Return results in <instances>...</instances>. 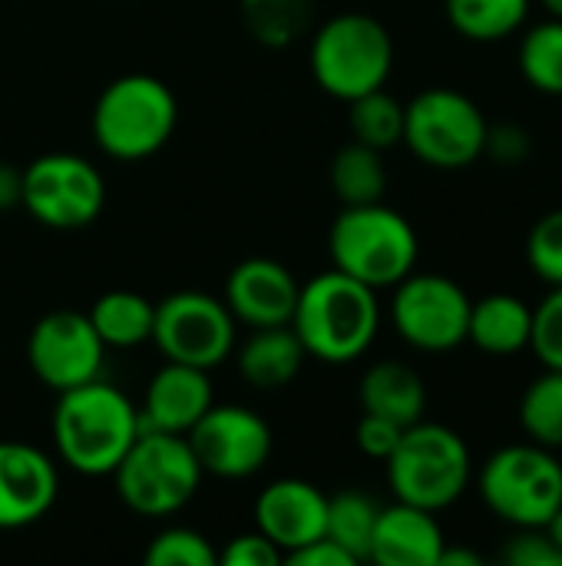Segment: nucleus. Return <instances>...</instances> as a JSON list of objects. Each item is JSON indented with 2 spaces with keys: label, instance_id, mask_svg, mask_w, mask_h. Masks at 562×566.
Wrapping results in <instances>:
<instances>
[{
  "label": "nucleus",
  "instance_id": "nucleus-1",
  "mask_svg": "<svg viewBox=\"0 0 562 566\" xmlns=\"http://www.w3.org/2000/svg\"><path fill=\"white\" fill-rule=\"evenodd\" d=\"M139 431V408L126 391L103 378L60 391L53 408L56 458L83 478L113 474Z\"/></svg>",
  "mask_w": 562,
  "mask_h": 566
},
{
  "label": "nucleus",
  "instance_id": "nucleus-2",
  "mask_svg": "<svg viewBox=\"0 0 562 566\" xmlns=\"http://www.w3.org/2000/svg\"><path fill=\"white\" fill-rule=\"evenodd\" d=\"M291 328L308 358L348 365L368 355L381 328L378 292L338 269L308 279L298 292Z\"/></svg>",
  "mask_w": 562,
  "mask_h": 566
},
{
  "label": "nucleus",
  "instance_id": "nucleus-3",
  "mask_svg": "<svg viewBox=\"0 0 562 566\" xmlns=\"http://www.w3.org/2000/svg\"><path fill=\"white\" fill-rule=\"evenodd\" d=\"M176 123L179 103L169 83L152 73H126L106 83L96 96L89 129L106 156L139 163L172 139Z\"/></svg>",
  "mask_w": 562,
  "mask_h": 566
},
{
  "label": "nucleus",
  "instance_id": "nucleus-4",
  "mask_svg": "<svg viewBox=\"0 0 562 566\" xmlns=\"http://www.w3.org/2000/svg\"><path fill=\"white\" fill-rule=\"evenodd\" d=\"M331 262L338 272L371 285L394 289L417 269L421 242L407 216L381 202L344 206L328 232Z\"/></svg>",
  "mask_w": 562,
  "mask_h": 566
},
{
  "label": "nucleus",
  "instance_id": "nucleus-5",
  "mask_svg": "<svg viewBox=\"0 0 562 566\" xmlns=\"http://www.w3.org/2000/svg\"><path fill=\"white\" fill-rule=\"evenodd\" d=\"M308 66L328 96L351 103L388 83L394 70V40L371 13H335L311 33Z\"/></svg>",
  "mask_w": 562,
  "mask_h": 566
},
{
  "label": "nucleus",
  "instance_id": "nucleus-6",
  "mask_svg": "<svg viewBox=\"0 0 562 566\" xmlns=\"http://www.w3.org/2000/svg\"><path fill=\"white\" fill-rule=\"evenodd\" d=\"M384 468H388V484H391L394 501H404L434 514L457 504L474 478L467 441L454 428L434 424L424 418L404 428Z\"/></svg>",
  "mask_w": 562,
  "mask_h": 566
},
{
  "label": "nucleus",
  "instance_id": "nucleus-7",
  "mask_svg": "<svg viewBox=\"0 0 562 566\" xmlns=\"http://www.w3.org/2000/svg\"><path fill=\"white\" fill-rule=\"evenodd\" d=\"M202 478V464L185 434L146 428L113 471L119 501L149 521L179 514L199 494Z\"/></svg>",
  "mask_w": 562,
  "mask_h": 566
},
{
  "label": "nucleus",
  "instance_id": "nucleus-8",
  "mask_svg": "<svg viewBox=\"0 0 562 566\" xmlns=\"http://www.w3.org/2000/svg\"><path fill=\"white\" fill-rule=\"evenodd\" d=\"M480 501L503 524L517 527H547L562 507L560 458L537 444H507L494 451L477 474Z\"/></svg>",
  "mask_w": 562,
  "mask_h": 566
},
{
  "label": "nucleus",
  "instance_id": "nucleus-9",
  "mask_svg": "<svg viewBox=\"0 0 562 566\" xmlns=\"http://www.w3.org/2000/svg\"><path fill=\"white\" fill-rule=\"evenodd\" d=\"M484 109L460 90L431 86L404 103V146L434 169H464L484 156Z\"/></svg>",
  "mask_w": 562,
  "mask_h": 566
},
{
  "label": "nucleus",
  "instance_id": "nucleus-10",
  "mask_svg": "<svg viewBox=\"0 0 562 566\" xmlns=\"http://www.w3.org/2000/svg\"><path fill=\"white\" fill-rule=\"evenodd\" d=\"M149 342L166 355V361L212 371L235 355L238 322L225 298L209 292H172L156 302Z\"/></svg>",
  "mask_w": 562,
  "mask_h": 566
},
{
  "label": "nucleus",
  "instance_id": "nucleus-11",
  "mask_svg": "<svg viewBox=\"0 0 562 566\" xmlns=\"http://www.w3.org/2000/svg\"><path fill=\"white\" fill-rule=\"evenodd\" d=\"M20 206L46 229H86L106 206V179L76 153H43L23 166Z\"/></svg>",
  "mask_w": 562,
  "mask_h": 566
},
{
  "label": "nucleus",
  "instance_id": "nucleus-12",
  "mask_svg": "<svg viewBox=\"0 0 562 566\" xmlns=\"http://www.w3.org/2000/svg\"><path fill=\"white\" fill-rule=\"evenodd\" d=\"M470 295L447 275L411 272L394 285L391 322L397 335L417 352H454L467 342Z\"/></svg>",
  "mask_w": 562,
  "mask_h": 566
},
{
  "label": "nucleus",
  "instance_id": "nucleus-13",
  "mask_svg": "<svg viewBox=\"0 0 562 566\" xmlns=\"http://www.w3.org/2000/svg\"><path fill=\"white\" fill-rule=\"evenodd\" d=\"M106 345L86 312L56 308L43 315L26 338V365L50 391H70L99 378Z\"/></svg>",
  "mask_w": 562,
  "mask_h": 566
},
{
  "label": "nucleus",
  "instance_id": "nucleus-14",
  "mask_svg": "<svg viewBox=\"0 0 562 566\" xmlns=\"http://www.w3.org/2000/svg\"><path fill=\"white\" fill-rule=\"evenodd\" d=\"M185 438L202 464V474L222 481L258 474L275 448L272 424L242 405H212Z\"/></svg>",
  "mask_w": 562,
  "mask_h": 566
},
{
  "label": "nucleus",
  "instance_id": "nucleus-15",
  "mask_svg": "<svg viewBox=\"0 0 562 566\" xmlns=\"http://www.w3.org/2000/svg\"><path fill=\"white\" fill-rule=\"evenodd\" d=\"M60 474L46 451L23 441H0V531H20L50 514Z\"/></svg>",
  "mask_w": 562,
  "mask_h": 566
},
{
  "label": "nucleus",
  "instance_id": "nucleus-16",
  "mask_svg": "<svg viewBox=\"0 0 562 566\" xmlns=\"http://www.w3.org/2000/svg\"><path fill=\"white\" fill-rule=\"evenodd\" d=\"M298 292L301 282L291 275V269L268 255L242 259L225 279V305L235 322L248 328L291 325Z\"/></svg>",
  "mask_w": 562,
  "mask_h": 566
},
{
  "label": "nucleus",
  "instance_id": "nucleus-17",
  "mask_svg": "<svg viewBox=\"0 0 562 566\" xmlns=\"http://www.w3.org/2000/svg\"><path fill=\"white\" fill-rule=\"evenodd\" d=\"M328 494L301 478L272 481L255 501V527L288 557L291 551L325 537Z\"/></svg>",
  "mask_w": 562,
  "mask_h": 566
},
{
  "label": "nucleus",
  "instance_id": "nucleus-18",
  "mask_svg": "<svg viewBox=\"0 0 562 566\" xmlns=\"http://www.w3.org/2000/svg\"><path fill=\"white\" fill-rule=\"evenodd\" d=\"M215 405L212 381L205 368L166 361L146 385L139 424L146 431L189 434L192 424Z\"/></svg>",
  "mask_w": 562,
  "mask_h": 566
},
{
  "label": "nucleus",
  "instance_id": "nucleus-19",
  "mask_svg": "<svg viewBox=\"0 0 562 566\" xmlns=\"http://www.w3.org/2000/svg\"><path fill=\"white\" fill-rule=\"evenodd\" d=\"M444 547L447 537L434 511L394 501L378 514L368 560L378 566H437Z\"/></svg>",
  "mask_w": 562,
  "mask_h": 566
},
{
  "label": "nucleus",
  "instance_id": "nucleus-20",
  "mask_svg": "<svg viewBox=\"0 0 562 566\" xmlns=\"http://www.w3.org/2000/svg\"><path fill=\"white\" fill-rule=\"evenodd\" d=\"M530 328H533V308L510 292H494L470 302L467 342L484 355L510 358L530 348Z\"/></svg>",
  "mask_w": 562,
  "mask_h": 566
},
{
  "label": "nucleus",
  "instance_id": "nucleus-21",
  "mask_svg": "<svg viewBox=\"0 0 562 566\" xmlns=\"http://www.w3.org/2000/svg\"><path fill=\"white\" fill-rule=\"evenodd\" d=\"M242 378L258 391H278L291 385L305 365V348L291 325L252 328V335L235 352Z\"/></svg>",
  "mask_w": 562,
  "mask_h": 566
},
{
  "label": "nucleus",
  "instance_id": "nucleus-22",
  "mask_svg": "<svg viewBox=\"0 0 562 566\" xmlns=\"http://www.w3.org/2000/svg\"><path fill=\"white\" fill-rule=\"evenodd\" d=\"M361 411L381 415L401 428H411L424 418L427 408V388L421 375L404 361H374L358 388Z\"/></svg>",
  "mask_w": 562,
  "mask_h": 566
},
{
  "label": "nucleus",
  "instance_id": "nucleus-23",
  "mask_svg": "<svg viewBox=\"0 0 562 566\" xmlns=\"http://www.w3.org/2000/svg\"><path fill=\"white\" fill-rule=\"evenodd\" d=\"M86 315L106 348H136L152 338L156 302L129 289H113L103 292Z\"/></svg>",
  "mask_w": 562,
  "mask_h": 566
},
{
  "label": "nucleus",
  "instance_id": "nucleus-24",
  "mask_svg": "<svg viewBox=\"0 0 562 566\" xmlns=\"http://www.w3.org/2000/svg\"><path fill=\"white\" fill-rule=\"evenodd\" d=\"M238 17L255 43L285 50L311 30L315 0H238Z\"/></svg>",
  "mask_w": 562,
  "mask_h": 566
},
{
  "label": "nucleus",
  "instance_id": "nucleus-25",
  "mask_svg": "<svg viewBox=\"0 0 562 566\" xmlns=\"http://www.w3.org/2000/svg\"><path fill=\"white\" fill-rule=\"evenodd\" d=\"M331 189L341 206H364L381 202L388 192V169L384 153L364 143H344L331 159Z\"/></svg>",
  "mask_w": 562,
  "mask_h": 566
},
{
  "label": "nucleus",
  "instance_id": "nucleus-26",
  "mask_svg": "<svg viewBox=\"0 0 562 566\" xmlns=\"http://www.w3.org/2000/svg\"><path fill=\"white\" fill-rule=\"evenodd\" d=\"M444 10L460 36L474 43H497L527 23L530 0H444Z\"/></svg>",
  "mask_w": 562,
  "mask_h": 566
},
{
  "label": "nucleus",
  "instance_id": "nucleus-27",
  "mask_svg": "<svg viewBox=\"0 0 562 566\" xmlns=\"http://www.w3.org/2000/svg\"><path fill=\"white\" fill-rule=\"evenodd\" d=\"M378 514H381V507L364 491H341V494L328 497L325 537H331L338 547H344L358 564H368Z\"/></svg>",
  "mask_w": 562,
  "mask_h": 566
},
{
  "label": "nucleus",
  "instance_id": "nucleus-28",
  "mask_svg": "<svg viewBox=\"0 0 562 566\" xmlns=\"http://www.w3.org/2000/svg\"><path fill=\"white\" fill-rule=\"evenodd\" d=\"M348 106V126L354 143H364L378 153H388L404 143V103L394 99L384 86L351 99Z\"/></svg>",
  "mask_w": 562,
  "mask_h": 566
},
{
  "label": "nucleus",
  "instance_id": "nucleus-29",
  "mask_svg": "<svg viewBox=\"0 0 562 566\" xmlns=\"http://www.w3.org/2000/svg\"><path fill=\"white\" fill-rule=\"evenodd\" d=\"M520 424L530 441L560 451L562 448V371L547 368L520 398Z\"/></svg>",
  "mask_w": 562,
  "mask_h": 566
},
{
  "label": "nucleus",
  "instance_id": "nucleus-30",
  "mask_svg": "<svg viewBox=\"0 0 562 566\" xmlns=\"http://www.w3.org/2000/svg\"><path fill=\"white\" fill-rule=\"evenodd\" d=\"M520 70L533 90L547 96H562V17L537 23L523 36Z\"/></svg>",
  "mask_w": 562,
  "mask_h": 566
},
{
  "label": "nucleus",
  "instance_id": "nucleus-31",
  "mask_svg": "<svg viewBox=\"0 0 562 566\" xmlns=\"http://www.w3.org/2000/svg\"><path fill=\"white\" fill-rule=\"evenodd\" d=\"M149 566H215L219 551L192 527H166L146 547Z\"/></svg>",
  "mask_w": 562,
  "mask_h": 566
},
{
  "label": "nucleus",
  "instance_id": "nucleus-32",
  "mask_svg": "<svg viewBox=\"0 0 562 566\" xmlns=\"http://www.w3.org/2000/svg\"><path fill=\"white\" fill-rule=\"evenodd\" d=\"M527 262L550 289L562 285V209L547 212L527 239Z\"/></svg>",
  "mask_w": 562,
  "mask_h": 566
},
{
  "label": "nucleus",
  "instance_id": "nucleus-33",
  "mask_svg": "<svg viewBox=\"0 0 562 566\" xmlns=\"http://www.w3.org/2000/svg\"><path fill=\"white\" fill-rule=\"evenodd\" d=\"M530 352L543 368L562 371V285H553V292L533 308Z\"/></svg>",
  "mask_w": 562,
  "mask_h": 566
},
{
  "label": "nucleus",
  "instance_id": "nucleus-34",
  "mask_svg": "<svg viewBox=\"0 0 562 566\" xmlns=\"http://www.w3.org/2000/svg\"><path fill=\"white\" fill-rule=\"evenodd\" d=\"M503 564L510 566H562V551L547 527H517L503 547Z\"/></svg>",
  "mask_w": 562,
  "mask_h": 566
},
{
  "label": "nucleus",
  "instance_id": "nucleus-35",
  "mask_svg": "<svg viewBox=\"0 0 562 566\" xmlns=\"http://www.w3.org/2000/svg\"><path fill=\"white\" fill-rule=\"evenodd\" d=\"M222 566H282L285 554L255 527L248 534H235L222 551H219Z\"/></svg>",
  "mask_w": 562,
  "mask_h": 566
},
{
  "label": "nucleus",
  "instance_id": "nucleus-36",
  "mask_svg": "<svg viewBox=\"0 0 562 566\" xmlns=\"http://www.w3.org/2000/svg\"><path fill=\"white\" fill-rule=\"evenodd\" d=\"M401 434H404V428H401V424H394V421H388V418H381V415H368V411H361V421H358L354 441H358L361 454H368V458H374V461H388V458L394 454V448H397Z\"/></svg>",
  "mask_w": 562,
  "mask_h": 566
},
{
  "label": "nucleus",
  "instance_id": "nucleus-37",
  "mask_svg": "<svg viewBox=\"0 0 562 566\" xmlns=\"http://www.w3.org/2000/svg\"><path fill=\"white\" fill-rule=\"evenodd\" d=\"M484 153H490V156H494L497 163H503V166L523 163V159L530 156V133H527L523 126H513V123L487 126Z\"/></svg>",
  "mask_w": 562,
  "mask_h": 566
},
{
  "label": "nucleus",
  "instance_id": "nucleus-38",
  "mask_svg": "<svg viewBox=\"0 0 562 566\" xmlns=\"http://www.w3.org/2000/svg\"><path fill=\"white\" fill-rule=\"evenodd\" d=\"M285 564L291 566H358V560L344 551V547H338L331 537H318V541H311V544H305V547H298V551H291L288 557H285Z\"/></svg>",
  "mask_w": 562,
  "mask_h": 566
},
{
  "label": "nucleus",
  "instance_id": "nucleus-39",
  "mask_svg": "<svg viewBox=\"0 0 562 566\" xmlns=\"http://www.w3.org/2000/svg\"><path fill=\"white\" fill-rule=\"evenodd\" d=\"M20 199H23V169L0 159V212L20 206Z\"/></svg>",
  "mask_w": 562,
  "mask_h": 566
},
{
  "label": "nucleus",
  "instance_id": "nucleus-40",
  "mask_svg": "<svg viewBox=\"0 0 562 566\" xmlns=\"http://www.w3.org/2000/svg\"><path fill=\"white\" fill-rule=\"evenodd\" d=\"M437 566H484V557L474 551H464V547H444Z\"/></svg>",
  "mask_w": 562,
  "mask_h": 566
},
{
  "label": "nucleus",
  "instance_id": "nucleus-41",
  "mask_svg": "<svg viewBox=\"0 0 562 566\" xmlns=\"http://www.w3.org/2000/svg\"><path fill=\"white\" fill-rule=\"evenodd\" d=\"M547 534L553 537V544H556V547L562 551V507L556 511V514H553V517H550V524H547Z\"/></svg>",
  "mask_w": 562,
  "mask_h": 566
},
{
  "label": "nucleus",
  "instance_id": "nucleus-42",
  "mask_svg": "<svg viewBox=\"0 0 562 566\" xmlns=\"http://www.w3.org/2000/svg\"><path fill=\"white\" fill-rule=\"evenodd\" d=\"M543 7L550 10V17H562V0H543Z\"/></svg>",
  "mask_w": 562,
  "mask_h": 566
}]
</instances>
